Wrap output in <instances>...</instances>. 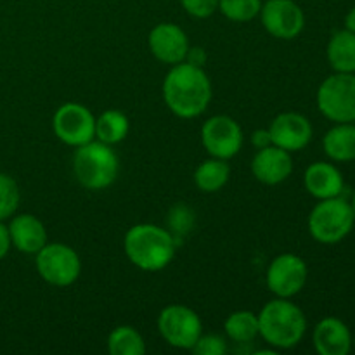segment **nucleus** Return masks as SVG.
Segmentation results:
<instances>
[{
    "mask_svg": "<svg viewBox=\"0 0 355 355\" xmlns=\"http://www.w3.org/2000/svg\"><path fill=\"white\" fill-rule=\"evenodd\" d=\"M128 118L118 110H107L96 118V137L104 144H118L128 134Z\"/></svg>",
    "mask_w": 355,
    "mask_h": 355,
    "instance_id": "4be33fe9",
    "label": "nucleus"
},
{
    "mask_svg": "<svg viewBox=\"0 0 355 355\" xmlns=\"http://www.w3.org/2000/svg\"><path fill=\"white\" fill-rule=\"evenodd\" d=\"M37 270L49 284L71 286L82 272L78 253L62 243H51L37 252Z\"/></svg>",
    "mask_w": 355,
    "mask_h": 355,
    "instance_id": "0eeeda50",
    "label": "nucleus"
},
{
    "mask_svg": "<svg viewBox=\"0 0 355 355\" xmlns=\"http://www.w3.org/2000/svg\"><path fill=\"white\" fill-rule=\"evenodd\" d=\"M314 347L321 355H347L352 349V335L345 322L326 318L315 326Z\"/></svg>",
    "mask_w": 355,
    "mask_h": 355,
    "instance_id": "dca6fc26",
    "label": "nucleus"
},
{
    "mask_svg": "<svg viewBox=\"0 0 355 355\" xmlns=\"http://www.w3.org/2000/svg\"><path fill=\"white\" fill-rule=\"evenodd\" d=\"M231 166L225 159L210 158L201 163L194 172V182L203 193H217L227 184Z\"/></svg>",
    "mask_w": 355,
    "mask_h": 355,
    "instance_id": "412c9836",
    "label": "nucleus"
},
{
    "mask_svg": "<svg viewBox=\"0 0 355 355\" xmlns=\"http://www.w3.org/2000/svg\"><path fill=\"white\" fill-rule=\"evenodd\" d=\"M225 335L236 343H252L259 336V315L250 311L234 312L224 324Z\"/></svg>",
    "mask_w": 355,
    "mask_h": 355,
    "instance_id": "5701e85b",
    "label": "nucleus"
},
{
    "mask_svg": "<svg viewBox=\"0 0 355 355\" xmlns=\"http://www.w3.org/2000/svg\"><path fill=\"white\" fill-rule=\"evenodd\" d=\"M355 211L352 205L340 196L321 200L309 217V231L315 241L335 245L342 241L354 227Z\"/></svg>",
    "mask_w": 355,
    "mask_h": 355,
    "instance_id": "39448f33",
    "label": "nucleus"
},
{
    "mask_svg": "<svg viewBox=\"0 0 355 355\" xmlns=\"http://www.w3.org/2000/svg\"><path fill=\"white\" fill-rule=\"evenodd\" d=\"M201 142L214 158L229 159L241 151L243 130L227 114L211 116L201 128Z\"/></svg>",
    "mask_w": 355,
    "mask_h": 355,
    "instance_id": "9d476101",
    "label": "nucleus"
},
{
    "mask_svg": "<svg viewBox=\"0 0 355 355\" xmlns=\"http://www.w3.org/2000/svg\"><path fill=\"white\" fill-rule=\"evenodd\" d=\"M125 253L135 267L148 272L162 270L175 255L177 239L153 224L134 225L125 234Z\"/></svg>",
    "mask_w": 355,
    "mask_h": 355,
    "instance_id": "f03ea898",
    "label": "nucleus"
},
{
    "mask_svg": "<svg viewBox=\"0 0 355 355\" xmlns=\"http://www.w3.org/2000/svg\"><path fill=\"white\" fill-rule=\"evenodd\" d=\"M158 331L168 345L191 350L203 335L201 319L186 305H168L158 315Z\"/></svg>",
    "mask_w": 355,
    "mask_h": 355,
    "instance_id": "6e6552de",
    "label": "nucleus"
},
{
    "mask_svg": "<svg viewBox=\"0 0 355 355\" xmlns=\"http://www.w3.org/2000/svg\"><path fill=\"white\" fill-rule=\"evenodd\" d=\"M328 61L338 73L355 71V33L342 30L333 35L328 44Z\"/></svg>",
    "mask_w": 355,
    "mask_h": 355,
    "instance_id": "aec40b11",
    "label": "nucleus"
},
{
    "mask_svg": "<svg viewBox=\"0 0 355 355\" xmlns=\"http://www.w3.org/2000/svg\"><path fill=\"white\" fill-rule=\"evenodd\" d=\"M324 153L335 162L355 159V125L338 123L322 139Z\"/></svg>",
    "mask_w": 355,
    "mask_h": 355,
    "instance_id": "6ab92c4d",
    "label": "nucleus"
},
{
    "mask_svg": "<svg viewBox=\"0 0 355 355\" xmlns=\"http://www.w3.org/2000/svg\"><path fill=\"white\" fill-rule=\"evenodd\" d=\"M120 163L110 144L90 141L78 146L73 156V172L85 189L101 191L116 180Z\"/></svg>",
    "mask_w": 355,
    "mask_h": 355,
    "instance_id": "20e7f679",
    "label": "nucleus"
},
{
    "mask_svg": "<svg viewBox=\"0 0 355 355\" xmlns=\"http://www.w3.org/2000/svg\"><path fill=\"white\" fill-rule=\"evenodd\" d=\"M107 350L111 355H142L146 352V343L141 333L132 326H120L111 331Z\"/></svg>",
    "mask_w": 355,
    "mask_h": 355,
    "instance_id": "b1692460",
    "label": "nucleus"
},
{
    "mask_svg": "<svg viewBox=\"0 0 355 355\" xmlns=\"http://www.w3.org/2000/svg\"><path fill=\"white\" fill-rule=\"evenodd\" d=\"M252 172L259 182L276 186L284 182L293 172V162L290 153L270 144L259 149L252 162Z\"/></svg>",
    "mask_w": 355,
    "mask_h": 355,
    "instance_id": "2eb2a0df",
    "label": "nucleus"
},
{
    "mask_svg": "<svg viewBox=\"0 0 355 355\" xmlns=\"http://www.w3.org/2000/svg\"><path fill=\"white\" fill-rule=\"evenodd\" d=\"M307 319L288 298L269 302L259 315V335L276 349H293L302 342Z\"/></svg>",
    "mask_w": 355,
    "mask_h": 355,
    "instance_id": "7ed1b4c3",
    "label": "nucleus"
},
{
    "mask_svg": "<svg viewBox=\"0 0 355 355\" xmlns=\"http://www.w3.org/2000/svg\"><path fill=\"white\" fill-rule=\"evenodd\" d=\"M305 187L318 200L336 198L343 191V177L335 165L326 162L312 163L305 170Z\"/></svg>",
    "mask_w": 355,
    "mask_h": 355,
    "instance_id": "a211bd4d",
    "label": "nucleus"
},
{
    "mask_svg": "<svg viewBox=\"0 0 355 355\" xmlns=\"http://www.w3.org/2000/svg\"><path fill=\"white\" fill-rule=\"evenodd\" d=\"M252 142H253V146H255L257 149L267 148V146L272 144V141H270L269 128H267V130H263V128H260V130L253 132V134H252Z\"/></svg>",
    "mask_w": 355,
    "mask_h": 355,
    "instance_id": "c756f323",
    "label": "nucleus"
},
{
    "mask_svg": "<svg viewBox=\"0 0 355 355\" xmlns=\"http://www.w3.org/2000/svg\"><path fill=\"white\" fill-rule=\"evenodd\" d=\"M345 26H347V30L352 31V33H355V7H354L352 10H350L349 14H347Z\"/></svg>",
    "mask_w": 355,
    "mask_h": 355,
    "instance_id": "2f4dec72",
    "label": "nucleus"
},
{
    "mask_svg": "<svg viewBox=\"0 0 355 355\" xmlns=\"http://www.w3.org/2000/svg\"><path fill=\"white\" fill-rule=\"evenodd\" d=\"M10 243L23 253H37L47 245V231L35 215L23 214L10 220Z\"/></svg>",
    "mask_w": 355,
    "mask_h": 355,
    "instance_id": "f3484780",
    "label": "nucleus"
},
{
    "mask_svg": "<svg viewBox=\"0 0 355 355\" xmlns=\"http://www.w3.org/2000/svg\"><path fill=\"white\" fill-rule=\"evenodd\" d=\"M307 281V266L293 253H283L267 269V288L277 298H291L302 291Z\"/></svg>",
    "mask_w": 355,
    "mask_h": 355,
    "instance_id": "f8f14e48",
    "label": "nucleus"
},
{
    "mask_svg": "<svg viewBox=\"0 0 355 355\" xmlns=\"http://www.w3.org/2000/svg\"><path fill=\"white\" fill-rule=\"evenodd\" d=\"M163 99L179 118L200 116L211 101L210 78L193 62L173 64L163 82Z\"/></svg>",
    "mask_w": 355,
    "mask_h": 355,
    "instance_id": "f257e3e1",
    "label": "nucleus"
},
{
    "mask_svg": "<svg viewBox=\"0 0 355 355\" xmlns=\"http://www.w3.org/2000/svg\"><path fill=\"white\" fill-rule=\"evenodd\" d=\"M10 234H9V227L3 225V220H0V260L9 253L10 250Z\"/></svg>",
    "mask_w": 355,
    "mask_h": 355,
    "instance_id": "7c9ffc66",
    "label": "nucleus"
},
{
    "mask_svg": "<svg viewBox=\"0 0 355 355\" xmlns=\"http://www.w3.org/2000/svg\"><path fill=\"white\" fill-rule=\"evenodd\" d=\"M270 141L274 146L288 153L307 148L312 139V125L300 113H281L269 127Z\"/></svg>",
    "mask_w": 355,
    "mask_h": 355,
    "instance_id": "ddd939ff",
    "label": "nucleus"
},
{
    "mask_svg": "<svg viewBox=\"0 0 355 355\" xmlns=\"http://www.w3.org/2000/svg\"><path fill=\"white\" fill-rule=\"evenodd\" d=\"M260 19L263 28L281 40L298 37L305 26L304 10L293 0H267L260 9Z\"/></svg>",
    "mask_w": 355,
    "mask_h": 355,
    "instance_id": "9b49d317",
    "label": "nucleus"
},
{
    "mask_svg": "<svg viewBox=\"0 0 355 355\" xmlns=\"http://www.w3.org/2000/svg\"><path fill=\"white\" fill-rule=\"evenodd\" d=\"M319 111L335 123L355 121V75L336 73L321 83L318 92Z\"/></svg>",
    "mask_w": 355,
    "mask_h": 355,
    "instance_id": "423d86ee",
    "label": "nucleus"
},
{
    "mask_svg": "<svg viewBox=\"0 0 355 355\" xmlns=\"http://www.w3.org/2000/svg\"><path fill=\"white\" fill-rule=\"evenodd\" d=\"M352 208H354V211H355V194H354V201H352Z\"/></svg>",
    "mask_w": 355,
    "mask_h": 355,
    "instance_id": "473e14b6",
    "label": "nucleus"
},
{
    "mask_svg": "<svg viewBox=\"0 0 355 355\" xmlns=\"http://www.w3.org/2000/svg\"><path fill=\"white\" fill-rule=\"evenodd\" d=\"M262 9V0H218V10L227 19L246 23L255 19Z\"/></svg>",
    "mask_w": 355,
    "mask_h": 355,
    "instance_id": "393cba45",
    "label": "nucleus"
},
{
    "mask_svg": "<svg viewBox=\"0 0 355 355\" xmlns=\"http://www.w3.org/2000/svg\"><path fill=\"white\" fill-rule=\"evenodd\" d=\"M191 214L184 207H175L170 215V224L175 232H186V229L191 224Z\"/></svg>",
    "mask_w": 355,
    "mask_h": 355,
    "instance_id": "c85d7f7f",
    "label": "nucleus"
},
{
    "mask_svg": "<svg viewBox=\"0 0 355 355\" xmlns=\"http://www.w3.org/2000/svg\"><path fill=\"white\" fill-rule=\"evenodd\" d=\"M149 49L158 61L179 64L189 54V42L182 28L172 23H162L149 33Z\"/></svg>",
    "mask_w": 355,
    "mask_h": 355,
    "instance_id": "4468645a",
    "label": "nucleus"
},
{
    "mask_svg": "<svg viewBox=\"0 0 355 355\" xmlns=\"http://www.w3.org/2000/svg\"><path fill=\"white\" fill-rule=\"evenodd\" d=\"M19 207V187L7 173H0V220L12 217Z\"/></svg>",
    "mask_w": 355,
    "mask_h": 355,
    "instance_id": "a878e982",
    "label": "nucleus"
},
{
    "mask_svg": "<svg viewBox=\"0 0 355 355\" xmlns=\"http://www.w3.org/2000/svg\"><path fill=\"white\" fill-rule=\"evenodd\" d=\"M52 128L59 141L78 148L96 137V118L83 104L66 103L55 111Z\"/></svg>",
    "mask_w": 355,
    "mask_h": 355,
    "instance_id": "1a4fd4ad",
    "label": "nucleus"
},
{
    "mask_svg": "<svg viewBox=\"0 0 355 355\" xmlns=\"http://www.w3.org/2000/svg\"><path fill=\"white\" fill-rule=\"evenodd\" d=\"M191 350L198 355H224L227 352V343L222 336L201 335Z\"/></svg>",
    "mask_w": 355,
    "mask_h": 355,
    "instance_id": "bb28decb",
    "label": "nucleus"
},
{
    "mask_svg": "<svg viewBox=\"0 0 355 355\" xmlns=\"http://www.w3.org/2000/svg\"><path fill=\"white\" fill-rule=\"evenodd\" d=\"M187 14L198 19L210 17L218 9V0H180Z\"/></svg>",
    "mask_w": 355,
    "mask_h": 355,
    "instance_id": "cd10ccee",
    "label": "nucleus"
}]
</instances>
